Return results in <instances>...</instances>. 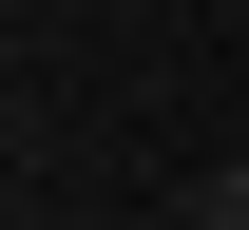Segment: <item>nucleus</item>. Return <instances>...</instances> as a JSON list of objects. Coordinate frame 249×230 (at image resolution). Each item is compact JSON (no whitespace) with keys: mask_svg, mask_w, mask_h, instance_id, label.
Returning <instances> with one entry per match:
<instances>
[{"mask_svg":"<svg viewBox=\"0 0 249 230\" xmlns=\"http://www.w3.org/2000/svg\"><path fill=\"white\" fill-rule=\"evenodd\" d=\"M192 230H249V154H230V173H211V192H192Z\"/></svg>","mask_w":249,"mask_h":230,"instance_id":"f257e3e1","label":"nucleus"}]
</instances>
